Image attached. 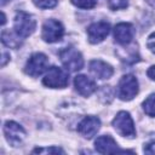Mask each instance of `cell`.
<instances>
[{
	"mask_svg": "<svg viewBox=\"0 0 155 155\" xmlns=\"http://www.w3.org/2000/svg\"><path fill=\"white\" fill-rule=\"evenodd\" d=\"M13 28H15V34L17 36H19L21 39H25L34 33L36 28V21L31 15L24 11H19L15 16Z\"/></svg>",
	"mask_w": 155,
	"mask_h": 155,
	"instance_id": "cell-1",
	"label": "cell"
},
{
	"mask_svg": "<svg viewBox=\"0 0 155 155\" xmlns=\"http://www.w3.org/2000/svg\"><path fill=\"white\" fill-rule=\"evenodd\" d=\"M62 64L69 71H78L84 67V58L81 53L73 46H68L59 52Z\"/></svg>",
	"mask_w": 155,
	"mask_h": 155,
	"instance_id": "cell-2",
	"label": "cell"
},
{
	"mask_svg": "<svg viewBox=\"0 0 155 155\" xmlns=\"http://www.w3.org/2000/svg\"><path fill=\"white\" fill-rule=\"evenodd\" d=\"M113 126L119 134L127 138H133L136 136V128L131 115L127 111H119L113 120Z\"/></svg>",
	"mask_w": 155,
	"mask_h": 155,
	"instance_id": "cell-3",
	"label": "cell"
},
{
	"mask_svg": "<svg viewBox=\"0 0 155 155\" xmlns=\"http://www.w3.org/2000/svg\"><path fill=\"white\" fill-rule=\"evenodd\" d=\"M138 93V81L136 76L127 74L124 75L117 86V96L121 101H131Z\"/></svg>",
	"mask_w": 155,
	"mask_h": 155,
	"instance_id": "cell-4",
	"label": "cell"
},
{
	"mask_svg": "<svg viewBox=\"0 0 155 155\" xmlns=\"http://www.w3.org/2000/svg\"><path fill=\"white\" fill-rule=\"evenodd\" d=\"M68 73L58 67H51L42 79V84L51 88H64L68 85Z\"/></svg>",
	"mask_w": 155,
	"mask_h": 155,
	"instance_id": "cell-5",
	"label": "cell"
},
{
	"mask_svg": "<svg viewBox=\"0 0 155 155\" xmlns=\"http://www.w3.org/2000/svg\"><path fill=\"white\" fill-rule=\"evenodd\" d=\"M48 68V59L44 53L36 52L30 56L25 64V73L30 76H39Z\"/></svg>",
	"mask_w": 155,
	"mask_h": 155,
	"instance_id": "cell-6",
	"label": "cell"
},
{
	"mask_svg": "<svg viewBox=\"0 0 155 155\" xmlns=\"http://www.w3.org/2000/svg\"><path fill=\"white\" fill-rule=\"evenodd\" d=\"M64 35V28L56 19H47L42 25V39L46 42L59 41Z\"/></svg>",
	"mask_w": 155,
	"mask_h": 155,
	"instance_id": "cell-7",
	"label": "cell"
},
{
	"mask_svg": "<svg viewBox=\"0 0 155 155\" xmlns=\"http://www.w3.org/2000/svg\"><path fill=\"white\" fill-rule=\"evenodd\" d=\"M4 133H5V137H6V140L12 147H18L23 142V139L25 138L24 128L15 121H6L5 122Z\"/></svg>",
	"mask_w": 155,
	"mask_h": 155,
	"instance_id": "cell-8",
	"label": "cell"
},
{
	"mask_svg": "<svg viewBox=\"0 0 155 155\" xmlns=\"http://www.w3.org/2000/svg\"><path fill=\"white\" fill-rule=\"evenodd\" d=\"M110 25L107 22H94L88 25L87 28V36L91 44H99L102 42L109 34Z\"/></svg>",
	"mask_w": 155,
	"mask_h": 155,
	"instance_id": "cell-9",
	"label": "cell"
},
{
	"mask_svg": "<svg viewBox=\"0 0 155 155\" xmlns=\"http://www.w3.org/2000/svg\"><path fill=\"white\" fill-rule=\"evenodd\" d=\"M101 127V120L96 116H85L78 125V131L85 138H92Z\"/></svg>",
	"mask_w": 155,
	"mask_h": 155,
	"instance_id": "cell-10",
	"label": "cell"
},
{
	"mask_svg": "<svg viewBox=\"0 0 155 155\" xmlns=\"http://www.w3.org/2000/svg\"><path fill=\"white\" fill-rule=\"evenodd\" d=\"M94 148L101 154H114V153H132L127 150H120L117 143L110 136H101L94 142Z\"/></svg>",
	"mask_w": 155,
	"mask_h": 155,
	"instance_id": "cell-11",
	"label": "cell"
},
{
	"mask_svg": "<svg viewBox=\"0 0 155 155\" xmlns=\"http://www.w3.org/2000/svg\"><path fill=\"white\" fill-rule=\"evenodd\" d=\"M134 36V28L131 23H119L114 28V38L121 45H128Z\"/></svg>",
	"mask_w": 155,
	"mask_h": 155,
	"instance_id": "cell-12",
	"label": "cell"
},
{
	"mask_svg": "<svg viewBox=\"0 0 155 155\" xmlns=\"http://www.w3.org/2000/svg\"><path fill=\"white\" fill-rule=\"evenodd\" d=\"M74 86H75V90L84 97H88L91 96L96 90H97V86H96V82L87 78L86 75H78L75 76L74 79Z\"/></svg>",
	"mask_w": 155,
	"mask_h": 155,
	"instance_id": "cell-13",
	"label": "cell"
},
{
	"mask_svg": "<svg viewBox=\"0 0 155 155\" xmlns=\"http://www.w3.org/2000/svg\"><path fill=\"white\" fill-rule=\"evenodd\" d=\"M90 70L92 71V74L94 76H97L98 79H102V80L109 79L114 73L110 64H108L103 61H99V59L92 61L90 63Z\"/></svg>",
	"mask_w": 155,
	"mask_h": 155,
	"instance_id": "cell-14",
	"label": "cell"
},
{
	"mask_svg": "<svg viewBox=\"0 0 155 155\" xmlns=\"http://www.w3.org/2000/svg\"><path fill=\"white\" fill-rule=\"evenodd\" d=\"M1 41L4 45L8 46V47H13V48H17L19 47L21 45V41H19V38H15L12 33L7 31V30H2L1 33Z\"/></svg>",
	"mask_w": 155,
	"mask_h": 155,
	"instance_id": "cell-15",
	"label": "cell"
},
{
	"mask_svg": "<svg viewBox=\"0 0 155 155\" xmlns=\"http://www.w3.org/2000/svg\"><path fill=\"white\" fill-rule=\"evenodd\" d=\"M143 109L144 113L149 116L155 117V93L150 94L144 102H143Z\"/></svg>",
	"mask_w": 155,
	"mask_h": 155,
	"instance_id": "cell-16",
	"label": "cell"
},
{
	"mask_svg": "<svg viewBox=\"0 0 155 155\" xmlns=\"http://www.w3.org/2000/svg\"><path fill=\"white\" fill-rule=\"evenodd\" d=\"M71 4L79 8H93L97 5V0H71Z\"/></svg>",
	"mask_w": 155,
	"mask_h": 155,
	"instance_id": "cell-17",
	"label": "cell"
},
{
	"mask_svg": "<svg viewBox=\"0 0 155 155\" xmlns=\"http://www.w3.org/2000/svg\"><path fill=\"white\" fill-rule=\"evenodd\" d=\"M108 5L111 10H122L128 5V0H108Z\"/></svg>",
	"mask_w": 155,
	"mask_h": 155,
	"instance_id": "cell-18",
	"label": "cell"
},
{
	"mask_svg": "<svg viewBox=\"0 0 155 155\" xmlns=\"http://www.w3.org/2000/svg\"><path fill=\"white\" fill-rule=\"evenodd\" d=\"M33 2L40 8H52L57 5V0H33Z\"/></svg>",
	"mask_w": 155,
	"mask_h": 155,
	"instance_id": "cell-19",
	"label": "cell"
},
{
	"mask_svg": "<svg viewBox=\"0 0 155 155\" xmlns=\"http://www.w3.org/2000/svg\"><path fill=\"white\" fill-rule=\"evenodd\" d=\"M33 153H36V154H42V153H48V154H64V151H63L61 148H57V147L38 148V149H34Z\"/></svg>",
	"mask_w": 155,
	"mask_h": 155,
	"instance_id": "cell-20",
	"label": "cell"
},
{
	"mask_svg": "<svg viewBox=\"0 0 155 155\" xmlns=\"http://www.w3.org/2000/svg\"><path fill=\"white\" fill-rule=\"evenodd\" d=\"M147 46H148V48L153 53H155V33H153V34L149 35V38L147 40Z\"/></svg>",
	"mask_w": 155,
	"mask_h": 155,
	"instance_id": "cell-21",
	"label": "cell"
},
{
	"mask_svg": "<svg viewBox=\"0 0 155 155\" xmlns=\"http://www.w3.org/2000/svg\"><path fill=\"white\" fill-rule=\"evenodd\" d=\"M144 151L149 154H155V142H150L144 147Z\"/></svg>",
	"mask_w": 155,
	"mask_h": 155,
	"instance_id": "cell-22",
	"label": "cell"
},
{
	"mask_svg": "<svg viewBox=\"0 0 155 155\" xmlns=\"http://www.w3.org/2000/svg\"><path fill=\"white\" fill-rule=\"evenodd\" d=\"M147 75H148L151 80H154V81H155V65H153V67H150V68L148 69Z\"/></svg>",
	"mask_w": 155,
	"mask_h": 155,
	"instance_id": "cell-23",
	"label": "cell"
},
{
	"mask_svg": "<svg viewBox=\"0 0 155 155\" xmlns=\"http://www.w3.org/2000/svg\"><path fill=\"white\" fill-rule=\"evenodd\" d=\"M6 61H7V53L4 51V52H2V61H1V65H2V67L6 64Z\"/></svg>",
	"mask_w": 155,
	"mask_h": 155,
	"instance_id": "cell-24",
	"label": "cell"
},
{
	"mask_svg": "<svg viewBox=\"0 0 155 155\" xmlns=\"http://www.w3.org/2000/svg\"><path fill=\"white\" fill-rule=\"evenodd\" d=\"M147 2H148L151 7H154V8H155V0H147Z\"/></svg>",
	"mask_w": 155,
	"mask_h": 155,
	"instance_id": "cell-25",
	"label": "cell"
}]
</instances>
